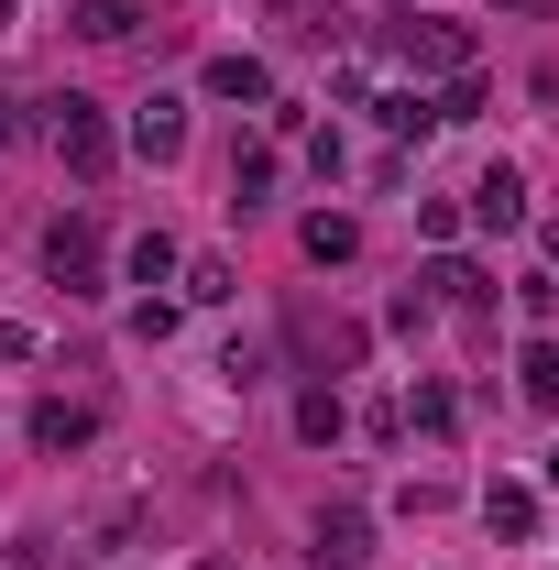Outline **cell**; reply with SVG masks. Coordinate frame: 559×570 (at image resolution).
Instances as JSON below:
<instances>
[{
  "label": "cell",
  "mask_w": 559,
  "mask_h": 570,
  "mask_svg": "<svg viewBox=\"0 0 559 570\" xmlns=\"http://www.w3.org/2000/svg\"><path fill=\"white\" fill-rule=\"evenodd\" d=\"M33 132H45V154L67 165L77 187H99V176L121 165V132H110V110H99V99H77V88H56V99H33Z\"/></svg>",
  "instance_id": "6da1fadb"
},
{
  "label": "cell",
  "mask_w": 559,
  "mask_h": 570,
  "mask_svg": "<svg viewBox=\"0 0 559 570\" xmlns=\"http://www.w3.org/2000/svg\"><path fill=\"white\" fill-rule=\"evenodd\" d=\"M384 56L418 67V77H461L472 67V22H450V11H395V22H384Z\"/></svg>",
  "instance_id": "7a4b0ae2"
},
{
  "label": "cell",
  "mask_w": 559,
  "mask_h": 570,
  "mask_svg": "<svg viewBox=\"0 0 559 570\" xmlns=\"http://www.w3.org/2000/svg\"><path fill=\"white\" fill-rule=\"evenodd\" d=\"M45 275L67 285V296H110V285H99V219H88V209L45 230Z\"/></svg>",
  "instance_id": "3957f363"
},
{
  "label": "cell",
  "mask_w": 559,
  "mask_h": 570,
  "mask_svg": "<svg viewBox=\"0 0 559 570\" xmlns=\"http://www.w3.org/2000/svg\"><path fill=\"white\" fill-rule=\"evenodd\" d=\"M143 154V165H176V154H187V99H176V88H154V99H143L133 110V132H121Z\"/></svg>",
  "instance_id": "277c9868"
},
{
  "label": "cell",
  "mask_w": 559,
  "mask_h": 570,
  "mask_svg": "<svg viewBox=\"0 0 559 570\" xmlns=\"http://www.w3.org/2000/svg\"><path fill=\"white\" fill-rule=\"evenodd\" d=\"M461 219H472V230H516V219H527V176H516V165H483V176L461 187Z\"/></svg>",
  "instance_id": "5b68a950"
},
{
  "label": "cell",
  "mask_w": 559,
  "mask_h": 570,
  "mask_svg": "<svg viewBox=\"0 0 559 570\" xmlns=\"http://www.w3.org/2000/svg\"><path fill=\"white\" fill-rule=\"evenodd\" d=\"M538 515H549V494H538V483H504V472L483 483V527L504 538V549H527V538H538Z\"/></svg>",
  "instance_id": "8992f818"
},
{
  "label": "cell",
  "mask_w": 559,
  "mask_h": 570,
  "mask_svg": "<svg viewBox=\"0 0 559 570\" xmlns=\"http://www.w3.org/2000/svg\"><path fill=\"white\" fill-rule=\"evenodd\" d=\"M198 88H209V99H242V110H264V99H275V67L231 45V56H209V67H198Z\"/></svg>",
  "instance_id": "52a82bcc"
},
{
  "label": "cell",
  "mask_w": 559,
  "mask_h": 570,
  "mask_svg": "<svg viewBox=\"0 0 559 570\" xmlns=\"http://www.w3.org/2000/svg\"><path fill=\"white\" fill-rule=\"evenodd\" d=\"M428 296L461 307V318H483V307H493V275L472 264V253H439V264H428Z\"/></svg>",
  "instance_id": "ba28073f"
},
{
  "label": "cell",
  "mask_w": 559,
  "mask_h": 570,
  "mask_svg": "<svg viewBox=\"0 0 559 570\" xmlns=\"http://www.w3.org/2000/svg\"><path fill=\"white\" fill-rule=\"evenodd\" d=\"M88 439H99V406H67V395H45V406H33V450H56V461H77Z\"/></svg>",
  "instance_id": "9c48e42d"
},
{
  "label": "cell",
  "mask_w": 559,
  "mask_h": 570,
  "mask_svg": "<svg viewBox=\"0 0 559 570\" xmlns=\"http://www.w3.org/2000/svg\"><path fill=\"white\" fill-rule=\"evenodd\" d=\"M67 33H77V45H133L143 0H67Z\"/></svg>",
  "instance_id": "30bf717a"
},
{
  "label": "cell",
  "mask_w": 559,
  "mask_h": 570,
  "mask_svg": "<svg viewBox=\"0 0 559 570\" xmlns=\"http://www.w3.org/2000/svg\"><path fill=\"white\" fill-rule=\"evenodd\" d=\"M341 428H351V395L330 384V373H318V384H296V439H307V450H330Z\"/></svg>",
  "instance_id": "8fae6325"
},
{
  "label": "cell",
  "mask_w": 559,
  "mask_h": 570,
  "mask_svg": "<svg viewBox=\"0 0 559 570\" xmlns=\"http://www.w3.org/2000/svg\"><path fill=\"white\" fill-rule=\"evenodd\" d=\"M296 253H307V264H351V253H362V219L351 209H307L296 219Z\"/></svg>",
  "instance_id": "7c38bea8"
},
{
  "label": "cell",
  "mask_w": 559,
  "mask_h": 570,
  "mask_svg": "<svg viewBox=\"0 0 559 570\" xmlns=\"http://www.w3.org/2000/svg\"><path fill=\"white\" fill-rule=\"evenodd\" d=\"M362 560H373V527H362L351 504H330V515H318V570H362Z\"/></svg>",
  "instance_id": "4fadbf2b"
},
{
  "label": "cell",
  "mask_w": 559,
  "mask_h": 570,
  "mask_svg": "<svg viewBox=\"0 0 559 570\" xmlns=\"http://www.w3.org/2000/svg\"><path fill=\"white\" fill-rule=\"evenodd\" d=\"M264 198H275V142H242V154H231V209L253 219Z\"/></svg>",
  "instance_id": "5bb4252c"
},
{
  "label": "cell",
  "mask_w": 559,
  "mask_h": 570,
  "mask_svg": "<svg viewBox=\"0 0 559 570\" xmlns=\"http://www.w3.org/2000/svg\"><path fill=\"white\" fill-rule=\"evenodd\" d=\"M373 110H384V132H395V142H428V132H439V99H428V88H384Z\"/></svg>",
  "instance_id": "9a60e30c"
},
{
  "label": "cell",
  "mask_w": 559,
  "mask_h": 570,
  "mask_svg": "<svg viewBox=\"0 0 559 570\" xmlns=\"http://www.w3.org/2000/svg\"><path fill=\"white\" fill-rule=\"evenodd\" d=\"M176 296H187V307H231V296H242V275H231L219 253H187V275H176Z\"/></svg>",
  "instance_id": "2e32d148"
},
{
  "label": "cell",
  "mask_w": 559,
  "mask_h": 570,
  "mask_svg": "<svg viewBox=\"0 0 559 570\" xmlns=\"http://www.w3.org/2000/svg\"><path fill=\"white\" fill-rule=\"evenodd\" d=\"M395 428H418V439H450V428H461V395H450V384H418V395L395 406Z\"/></svg>",
  "instance_id": "e0dca14e"
},
{
  "label": "cell",
  "mask_w": 559,
  "mask_h": 570,
  "mask_svg": "<svg viewBox=\"0 0 559 570\" xmlns=\"http://www.w3.org/2000/svg\"><path fill=\"white\" fill-rule=\"evenodd\" d=\"M187 275V242H176V230H143L133 242V285H176Z\"/></svg>",
  "instance_id": "ac0fdd59"
},
{
  "label": "cell",
  "mask_w": 559,
  "mask_h": 570,
  "mask_svg": "<svg viewBox=\"0 0 559 570\" xmlns=\"http://www.w3.org/2000/svg\"><path fill=\"white\" fill-rule=\"evenodd\" d=\"M516 395L527 406H559V341H527L516 352Z\"/></svg>",
  "instance_id": "d6986e66"
},
{
  "label": "cell",
  "mask_w": 559,
  "mask_h": 570,
  "mask_svg": "<svg viewBox=\"0 0 559 570\" xmlns=\"http://www.w3.org/2000/svg\"><path fill=\"white\" fill-rule=\"evenodd\" d=\"M483 110H493L483 67H461V77H450V88H439V132H450V121H483Z\"/></svg>",
  "instance_id": "ffe728a7"
},
{
  "label": "cell",
  "mask_w": 559,
  "mask_h": 570,
  "mask_svg": "<svg viewBox=\"0 0 559 570\" xmlns=\"http://www.w3.org/2000/svg\"><path fill=\"white\" fill-rule=\"evenodd\" d=\"M296 341L318 352V373H330V362H362V330H351V318H330V330H318V318H296Z\"/></svg>",
  "instance_id": "44dd1931"
},
{
  "label": "cell",
  "mask_w": 559,
  "mask_h": 570,
  "mask_svg": "<svg viewBox=\"0 0 559 570\" xmlns=\"http://www.w3.org/2000/svg\"><path fill=\"white\" fill-rule=\"evenodd\" d=\"M384 330H395V341H428V330H439V296H428V285H406V296L384 307Z\"/></svg>",
  "instance_id": "7402d4cb"
},
{
  "label": "cell",
  "mask_w": 559,
  "mask_h": 570,
  "mask_svg": "<svg viewBox=\"0 0 559 570\" xmlns=\"http://www.w3.org/2000/svg\"><path fill=\"white\" fill-rule=\"evenodd\" d=\"M176 318H187V296H143V307H133V341H176Z\"/></svg>",
  "instance_id": "603a6c76"
},
{
  "label": "cell",
  "mask_w": 559,
  "mask_h": 570,
  "mask_svg": "<svg viewBox=\"0 0 559 570\" xmlns=\"http://www.w3.org/2000/svg\"><path fill=\"white\" fill-rule=\"evenodd\" d=\"M341 165H351L341 132H307V176H318V187H341Z\"/></svg>",
  "instance_id": "cb8c5ba5"
},
{
  "label": "cell",
  "mask_w": 559,
  "mask_h": 570,
  "mask_svg": "<svg viewBox=\"0 0 559 570\" xmlns=\"http://www.w3.org/2000/svg\"><path fill=\"white\" fill-rule=\"evenodd\" d=\"M418 242H439V253H450V242H461V209H450V198H418Z\"/></svg>",
  "instance_id": "d4e9b609"
},
{
  "label": "cell",
  "mask_w": 559,
  "mask_h": 570,
  "mask_svg": "<svg viewBox=\"0 0 559 570\" xmlns=\"http://www.w3.org/2000/svg\"><path fill=\"white\" fill-rule=\"evenodd\" d=\"M493 22H559V0H493Z\"/></svg>",
  "instance_id": "484cf974"
},
{
  "label": "cell",
  "mask_w": 559,
  "mask_h": 570,
  "mask_svg": "<svg viewBox=\"0 0 559 570\" xmlns=\"http://www.w3.org/2000/svg\"><path fill=\"white\" fill-rule=\"evenodd\" d=\"M275 22L285 33H318V0H275Z\"/></svg>",
  "instance_id": "4316f807"
},
{
  "label": "cell",
  "mask_w": 559,
  "mask_h": 570,
  "mask_svg": "<svg viewBox=\"0 0 559 570\" xmlns=\"http://www.w3.org/2000/svg\"><path fill=\"white\" fill-rule=\"evenodd\" d=\"M549 494H559V450H549Z\"/></svg>",
  "instance_id": "83f0119b"
},
{
  "label": "cell",
  "mask_w": 559,
  "mask_h": 570,
  "mask_svg": "<svg viewBox=\"0 0 559 570\" xmlns=\"http://www.w3.org/2000/svg\"><path fill=\"white\" fill-rule=\"evenodd\" d=\"M549 264H559V219H549Z\"/></svg>",
  "instance_id": "f1b7e54d"
},
{
  "label": "cell",
  "mask_w": 559,
  "mask_h": 570,
  "mask_svg": "<svg viewBox=\"0 0 559 570\" xmlns=\"http://www.w3.org/2000/svg\"><path fill=\"white\" fill-rule=\"evenodd\" d=\"M0 33H11V0H0Z\"/></svg>",
  "instance_id": "f546056e"
},
{
  "label": "cell",
  "mask_w": 559,
  "mask_h": 570,
  "mask_svg": "<svg viewBox=\"0 0 559 570\" xmlns=\"http://www.w3.org/2000/svg\"><path fill=\"white\" fill-rule=\"evenodd\" d=\"M0 132H11V121H0Z\"/></svg>",
  "instance_id": "4dcf8cb0"
}]
</instances>
